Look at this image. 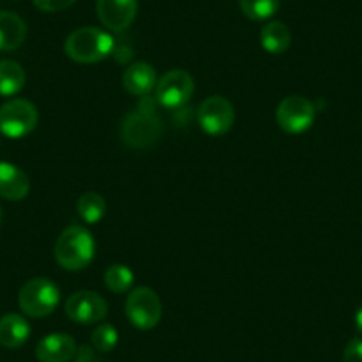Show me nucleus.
Masks as SVG:
<instances>
[{"label": "nucleus", "mask_w": 362, "mask_h": 362, "mask_svg": "<svg viewBox=\"0 0 362 362\" xmlns=\"http://www.w3.org/2000/svg\"><path fill=\"white\" fill-rule=\"evenodd\" d=\"M76 0H34V6H36L40 11L45 13H59L64 11V9L71 8Z\"/></svg>", "instance_id": "23"}, {"label": "nucleus", "mask_w": 362, "mask_h": 362, "mask_svg": "<svg viewBox=\"0 0 362 362\" xmlns=\"http://www.w3.org/2000/svg\"><path fill=\"white\" fill-rule=\"evenodd\" d=\"M61 291L54 281L47 277H34L27 281L18 295L20 309L30 318H45L57 309Z\"/></svg>", "instance_id": "4"}, {"label": "nucleus", "mask_w": 362, "mask_h": 362, "mask_svg": "<svg viewBox=\"0 0 362 362\" xmlns=\"http://www.w3.org/2000/svg\"><path fill=\"white\" fill-rule=\"evenodd\" d=\"M30 336V325L23 316L6 315L0 318V344L6 348H20Z\"/></svg>", "instance_id": "16"}, {"label": "nucleus", "mask_w": 362, "mask_h": 362, "mask_svg": "<svg viewBox=\"0 0 362 362\" xmlns=\"http://www.w3.org/2000/svg\"><path fill=\"white\" fill-rule=\"evenodd\" d=\"M134 284V272L127 267V264H112L107 268L105 272V286L109 288L112 293H127Z\"/></svg>", "instance_id": "21"}, {"label": "nucleus", "mask_w": 362, "mask_h": 362, "mask_svg": "<svg viewBox=\"0 0 362 362\" xmlns=\"http://www.w3.org/2000/svg\"><path fill=\"white\" fill-rule=\"evenodd\" d=\"M137 0H96V13L103 25L112 33H123L137 16Z\"/></svg>", "instance_id": "11"}, {"label": "nucleus", "mask_w": 362, "mask_h": 362, "mask_svg": "<svg viewBox=\"0 0 362 362\" xmlns=\"http://www.w3.org/2000/svg\"><path fill=\"white\" fill-rule=\"evenodd\" d=\"M162 121L156 112L148 107L132 110L121 124V139L127 146L135 149H146L156 144L162 137Z\"/></svg>", "instance_id": "3"}, {"label": "nucleus", "mask_w": 362, "mask_h": 362, "mask_svg": "<svg viewBox=\"0 0 362 362\" xmlns=\"http://www.w3.org/2000/svg\"><path fill=\"white\" fill-rule=\"evenodd\" d=\"M75 362H103V361L98 357V354H96L95 348L83 344V346L76 348Z\"/></svg>", "instance_id": "25"}, {"label": "nucleus", "mask_w": 362, "mask_h": 362, "mask_svg": "<svg viewBox=\"0 0 362 362\" xmlns=\"http://www.w3.org/2000/svg\"><path fill=\"white\" fill-rule=\"evenodd\" d=\"M156 71L148 62H134L123 73L124 89L134 96H148L156 87Z\"/></svg>", "instance_id": "14"}, {"label": "nucleus", "mask_w": 362, "mask_h": 362, "mask_svg": "<svg viewBox=\"0 0 362 362\" xmlns=\"http://www.w3.org/2000/svg\"><path fill=\"white\" fill-rule=\"evenodd\" d=\"M25 69L15 61H0V96H15L25 86Z\"/></svg>", "instance_id": "18"}, {"label": "nucleus", "mask_w": 362, "mask_h": 362, "mask_svg": "<svg viewBox=\"0 0 362 362\" xmlns=\"http://www.w3.org/2000/svg\"><path fill=\"white\" fill-rule=\"evenodd\" d=\"M124 313L135 329L149 330L158 325L162 318V302L151 288H135L127 298Z\"/></svg>", "instance_id": "7"}, {"label": "nucleus", "mask_w": 362, "mask_h": 362, "mask_svg": "<svg viewBox=\"0 0 362 362\" xmlns=\"http://www.w3.org/2000/svg\"><path fill=\"white\" fill-rule=\"evenodd\" d=\"M0 218H2V210H0Z\"/></svg>", "instance_id": "27"}, {"label": "nucleus", "mask_w": 362, "mask_h": 362, "mask_svg": "<svg viewBox=\"0 0 362 362\" xmlns=\"http://www.w3.org/2000/svg\"><path fill=\"white\" fill-rule=\"evenodd\" d=\"M64 52L80 64H95L114 52V37L96 27H82L66 37Z\"/></svg>", "instance_id": "2"}, {"label": "nucleus", "mask_w": 362, "mask_h": 362, "mask_svg": "<svg viewBox=\"0 0 362 362\" xmlns=\"http://www.w3.org/2000/svg\"><path fill=\"white\" fill-rule=\"evenodd\" d=\"M76 210H78V215L87 224H98L105 217L107 203L102 194L86 192L76 201Z\"/></svg>", "instance_id": "19"}, {"label": "nucleus", "mask_w": 362, "mask_h": 362, "mask_svg": "<svg viewBox=\"0 0 362 362\" xmlns=\"http://www.w3.org/2000/svg\"><path fill=\"white\" fill-rule=\"evenodd\" d=\"M355 325H357V330L362 334V305L358 308L357 315H355Z\"/></svg>", "instance_id": "26"}, {"label": "nucleus", "mask_w": 362, "mask_h": 362, "mask_svg": "<svg viewBox=\"0 0 362 362\" xmlns=\"http://www.w3.org/2000/svg\"><path fill=\"white\" fill-rule=\"evenodd\" d=\"M343 362H362V339L355 337L346 344L343 354Z\"/></svg>", "instance_id": "24"}, {"label": "nucleus", "mask_w": 362, "mask_h": 362, "mask_svg": "<svg viewBox=\"0 0 362 362\" xmlns=\"http://www.w3.org/2000/svg\"><path fill=\"white\" fill-rule=\"evenodd\" d=\"M196 89L192 75L185 69H173L156 82L155 98L163 109L176 110L190 102Z\"/></svg>", "instance_id": "5"}, {"label": "nucleus", "mask_w": 362, "mask_h": 362, "mask_svg": "<svg viewBox=\"0 0 362 362\" xmlns=\"http://www.w3.org/2000/svg\"><path fill=\"white\" fill-rule=\"evenodd\" d=\"M76 343L69 334H48L37 343L36 357L40 362H68L75 357Z\"/></svg>", "instance_id": "12"}, {"label": "nucleus", "mask_w": 362, "mask_h": 362, "mask_svg": "<svg viewBox=\"0 0 362 362\" xmlns=\"http://www.w3.org/2000/svg\"><path fill=\"white\" fill-rule=\"evenodd\" d=\"M29 176L20 167L9 162H0V197L9 201L25 199L29 196Z\"/></svg>", "instance_id": "13"}, {"label": "nucleus", "mask_w": 362, "mask_h": 362, "mask_svg": "<svg viewBox=\"0 0 362 362\" xmlns=\"http://www.w3.org/2000/svg\"><path fill=\"white\" fill-rule=\"evenodd\" d=\"M40 114L30 102L15 98L0 107V134L9 139H22L36 128Z\"/></svg>", "instance_id": "6"}, {"label": "nucleus", "mask_w": 362, "mask_h": 362, "mask_svg": "<svg viewBox=\"0 0 362 362\" xmlns=\"http://www.w3.org/2000/svg\"><path fill=\"white\" fill-rule=\"evenodd\" d=\"M261 47L268 54L281 55L290 48L291 45V33L286 23L283 22H270L261 29L259 34Z\"/></svg>", "instance_id": "17"}, {"label": "nucleus", "mask_w": 362, "mask_h": 362, "mask_svg": "<svg viewBox=\"0 0 362 362\" xmlns=\"http://www.w3.org/2000/svg\"><path fill=\"white\" fill-rule=\"evenodd\" d=\"M27 37V25L16 13L0 11V52L22 47Z\"/></svg>", "instance_id": "15"}, {"label": "nucleus", "mask_w": 362, "mask_h": 362, "mask_svg": "<svg viewBox=\"0 0 362 362\" xmlns=\"http://www.w3.org/2000/svg\"><path fill=\"white\" fill-rule=\"evenodd\" d=\"M95 238L89 229L82 226H69L59 235L54 247V256L64 270H82L95 257Z\"/></svg>", "instance_id": "1"}, {"label": "nucleus", "mask_w": 362, "mask_h": 362, "mask_svg": "<svg viewBox=\"0 0 362 362\" xmlns=\"http://www.w3.org/2000/svg\"><path fill=\"white\" fill-rule=\"evenodd\" d=\"M316 109L304 96H286L276 112L277 124L288 134H304L315 123Z\"/></svg>", "instance_id": "9"}, {"label": "nucleus", "mask_w": 362, "mask_h": 362, "mask_svg": "<svg viewBox=\"0 0 362 362\" xmlns=\"http://www.w3.org/2000/svg\"><path fill=\"white\" fill-rule=\"evenodd\" d=\"M107 302L95 291H75L66 300V316L80 325L102 322L107 316Z\"/></svg>", "instance_id": "10"}, {"label": "nucleus", "mask_w": 362, "mask_h": 362, "mask_svg": "<svg viewBox=\"0 0 362 362\" xmlns=\"http://www.w3.org/2000/svg\"><path fill=\"white\" fill-rule=\"evenodd\" d=\"M117 337H119L117 330L110 323H102V325L96 327V330L90 336V344L96 351L107 354V351H112L116 348Z\"/></svg>", "instance_id": "22"}, {"label": "nucleus", "mask_w": 362, "mask_h": 362, "mask_svg": "<svg viewBox=\"0 0 362 362\" xmlns=\"http://www.w3.org/2000/svg\"><path fill=\"white\" fill-rule=\"evenodd\" d=\"M240 9L247 18L254 22H263L276 15L281 0H238Z\"/></svg>", "instance_id": "20"}, {"label": "nucleus", "mask_w": 362, "mask_h": 362, "mask_svg": "<svg viewBox=\"0 0 362 362\" xmlns=\"http://www.w3.org/2000/svg\"><path fill=\"white\" fill-rule=\"evenodd\" d=\"M197 123L208 135H224L235 124V107L224 96H210L197 109Z\"/></svg>", "instance_id": "8"}]
</instances>
